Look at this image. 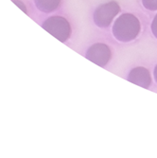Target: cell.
I'll return each mask as SVG.
<instances>
[{"instance_id": "obj_5", "label": "cell", "mask_w": 157, "mask_h": 158, "mask_svg": "<svg viewBox=\"0 0 157 158\" xmlns=\"http://www.w3.org/2000/svg\"><path fill=\"white\" fill-rule=\"evenodd\" d=\"M128 81L147 89L151 83V77L150 71L147 68L137 66L131 70V72L128 75Z\"/></svg>"}, {"instance_id": "obj_9", "label": "cell", "mask_w": 157, "mask_h": 158, "mask_svg": "<svg viewBox=\"0 0 157 158\" xmlns=\"http://www.w3.org/2000/svg\"><path fill=\"white\" fill-rule=\"evenodd\" d=\"M12 2L15 4V5H17L25 13H27V8H26V6L21 2V1H19V0H12Z\"/></svg>"}, {"instance_id": "obj_7", "label": "cell", "mask_w": 157, "mask_h": 158, "mask_svg": "<svg viewBox=\"0 0 157 158\" xmlns=\"http://www.w3.org/2000/svg\"><path fill=\"white\" fill-rule=\"evenodd\" d=\"M142 4L149 10H157V0H142Z\"/></svg>"}, {"instance_id": "obj_10", "label": "cell", "mask_w": 157, "mask_h": 158, "mask_svg": "<svg viewBox=\"0 0 157 158\" xmlns=\"http://www.w3.org/2000/svg\"><path fill=\"white\" fill-rule=\"evenodd\" d=\"M153 75H154V80H155V81H156V83H157V64H156V66H155V68H154Z\"/></svg>"}, {"instance_id": "obj_6", "label": "cell", "mask_w": 157, "mask_h": 158, "mask_svg": "<svg viewBox=\"0 0 157 158\" xmlns=\"http://www.w3.org/2000/svg\"><path fill=\"white\" fill-rule=\"evenodd\" d=\"M34 2L39 10L49 13L60 7L61 0H34Z\"/></svg>"}, {"instance_id": "obj_3", "label": "cell", "mask_w": 157, "mask_h": 158, "mask_svg": "<svg viewBox=\"0 0 157 158\" xmlns=\"http://www.w3.org/2000/svg\"><path fill=\"white\" fill-rule=\"evenodd\" d=\"M119 12L120 7L116 1L101 4L94 12V22L98 27H108Z\"/></svg>"}, {"instance_id": "obj_1", "label": "cell", "mask_w": 157, "mask_h": 158, "mask_svg": "<svg viewBox=\"0 0 157 158\" xmlns=\"http://www.w3.org/2000/svg\"><path fill=\"white\" fill-rule=\"evenodd\" d=\"M140 30V22L135 15L123 13L113 26V35L119 42L128 43L134 41L138 36Z\"/></svg>"}, {"instance_id": "obj_2", "label": "cell", "mask_w": 157, "mask_h": 158, "mask_svg": "<svg viewBox=\"0 0 157 158\" xmlns=\"http://www.w3.org/2000/svg\"><path fill=\"white\" fill-rule=\"evenodd\" d=\"M42 27L62 43L66 42L71 35V26L63 16H51L42 24Z\"/></svg>"}, {"instance_id": "obj_4", "label": "cell", "mask_w": 157, "mask_h": 158, "mask_svg": "<svg viewBox=\"0 0 157 158\" xmlns=\"http://www.w3.org/2000/svg\"><path fill=\"white\" fill-rule=\"evenodd\" d=\"M86 58L98 66L103 67L110 62L112 58V52L107 45L102 44V43H97L88 48L86 52Z\"/></svg>"}, {"instance_id": "obj_8", "label": "cell", "mask_w": 157, "mask_h": 158, "mask_svg": "<svg viewBox=\"0 0 157 158\" xmlns=\"http://www.w3.org/2000/svg\"><path fill=\"white\" fill-rule=\"evenodd\" d=\"M151 31H152L154 37L157 39V14L154 16L152 23H151Z\"/></svg>"}]
</instances>
